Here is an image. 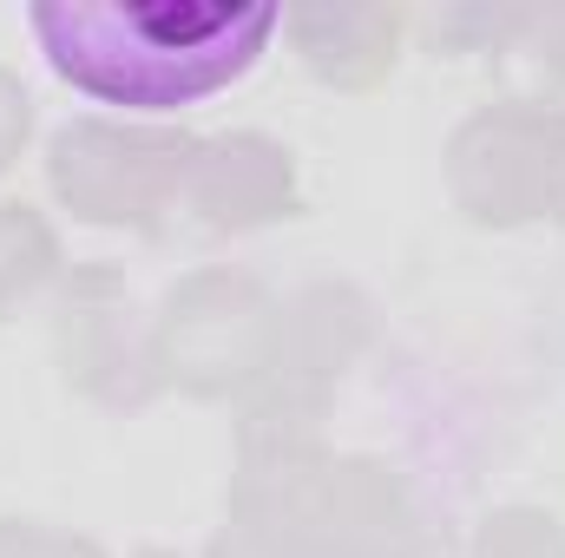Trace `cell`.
I'll return each instance as SVG.
<instances>
[{"label": "cell", "instance_id": "cell-1", "mask_svg": "<svg viewBox=\"0 0 565 558\" xmlns=\"http://www.w3.org/2000/svg\"><path fill=\"white\" fill-rule=\"evenodd\" d=\"M277 0H33L26 26L46 66L119 112H184L237 86L270 33Z\"/></svg>", "mask_w": 565, "mask_h": 558}]
</instances>
